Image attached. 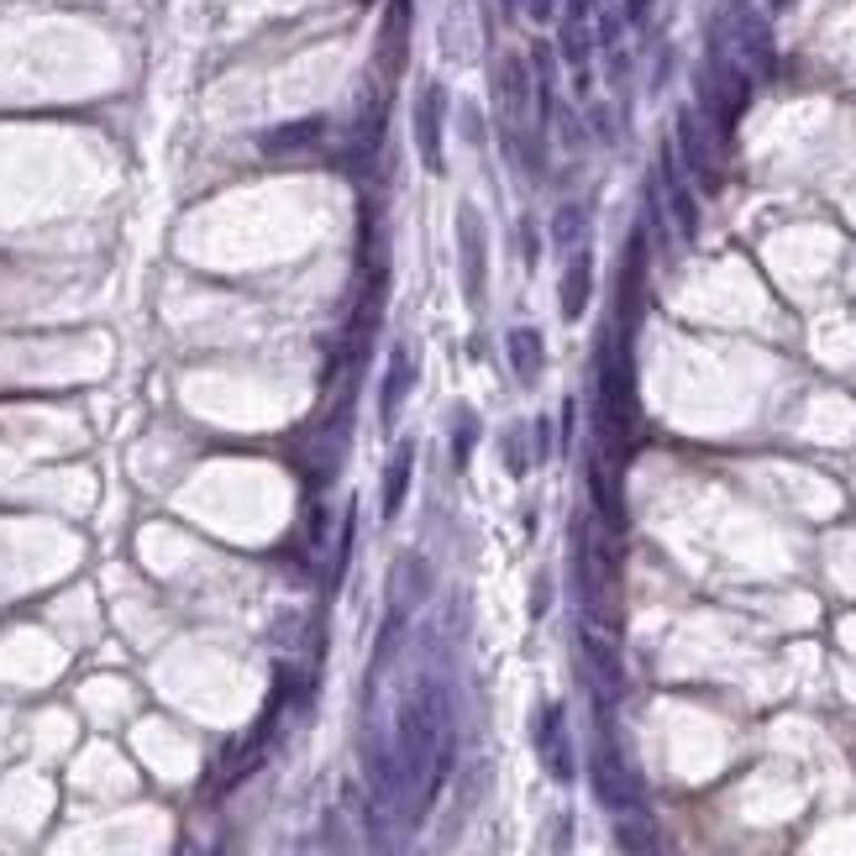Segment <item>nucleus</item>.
<instances>
[{
    "label": "nucleus",
    "mask_w": 856,
    "mask_h": 856,
    "mask_svg": "<svg viewBox=\"0 0 856 856\" xmlns=\"http://www.w3.org/2000/svg\"><path fill=\"white\" fill-rule=\"evenodd\" d=\"M211 856H226V852H221V846H211Z\"/></svg>",
    "instance_id": "obj_25"
},
{
    "label": "nucleus",
    "mask_w": 856,
    "mask_h": 856,
    "mask_svg": "<svg viewBox=\"0 0 856 856\" xmlns=\"http://www.w3.org/2000/svg\"><path fill=\"white\" fill-rule=\"evenodd\" d=\"M562 48H568V59H583V53H589V38L578 32L573 21H568V32H562Z\"/></svg>",
    "instance_id": "obj_22"
},
{
    "label": "nucleus",
    "mask_w": 856,
    "mask_h": 856,
    "mask_svg": "<svg viewBox=\"0 0 856 856\" xmlns=\"http://www.w3.org/2000/svg\"><path fill=\"white\" fill-rule=\"evenodd\" d=\"M416 379H420L416 347H410V342H395V347H389V368H384V384H379V426H384V431H395L399 405H405V395L416 389Z\"/></svg>",
    "instance_id": "obj_9"
},
{
    "label": "nucleus",
    "mask_w": 856,
    "mask_h": 856,
    "mask_svg": "<svg viewBox=\"0 0 856 856\" xmlns=\"http://www.w3.org/2000/svg\"><path fill=\"white\" fill-rule=\"evenodd\" d=\"M358 6H374V0H358Z\"/></svg>",
    "instance_id": "obj_26"
},
{
    "label": "nucleus",
    "mask_w": 856,
    "mask_h": 856,
    "mask_svg": "<svg viewBox=\"0 0 856 856\" xmlns=\"http://www.w3.org/2000/svg\"><path fill=\"white\" fill-rule=\"evenodd\" d=\"M589 295H594V253L589 247H578L573 258H568V268H562V320H578L583 310H589Z\"/></svg>",
    "instance_id": "obj_15"
},
{
    "label": "nucleus",
    "mask_w": 856,
    "mask_h": 856,
    "mask_svg": "<svg viewBox=\"0 0 856 856\" xmlns=\"http://www.w3.org/2000/svg\"><path fill=\"white\" fill-rule=\"evenodd\" d=\"M452 752H458L452 699H447L437 673H420L416 689L399 699V715H395V767H399V815H405V825H420L437 809L447 773H452Z\"/></svg>",
    "instance_id": "obj_1"
},
{
    "label": "nucleus",
    "mask_w": 856,
    "mask_h": 856,
    "mask_svg": "<svg viewBox=\"0 0 856 856\" xmlns=\"http://www.w3.org/2000/svg\"><path fill=\"white\" fill-rule=\"evenodd\" d=\"M662 174H668V205H673V216H677V232H683V237H699V205H694V195H689L683 174H677L673 153L662 159Z\"/></svg>",
    "instance_id": "obj_19"
},
{
    "label": "nucleus",
    "mask_w": 856,
    "mask_h": 856,
    "mask_svg": "<svg viewBox=\"0 0 856 856\" xmlns=\"http://www.w3.org/2000/svg\"><path fill=\"white\" fill-rule=\"evenodd\" d=\"M410 126H416V153H420V163H426V174H441V169H447V147H441V137H447V90H441L437 80L420 84Z\"/></svg>",
    "instance_id": "obj_6"
},
{
    "label": "nucleus",
    "mask_w": 856,
    "mask_h": 856,
    "mask_svg": "<svg viewBox=\"0 0 856 856\" xmlns=\"http://www.w3.org/2000/svg\"><path fill=\"white\" fill-rule=\"evenodd\" d=\"M537 752H541V767L552 783H573L578 762H573V741H568V715H562V704H541L537 715Z\"/></svg>",
    "instance_id": "obj_8"
},
{
    "label": "nucleus",
    "mask_w": 856,
    "mask_h": 856,
    "mask_svg": "<svg viewBox=\"0 0 856 856\" xmlns=\"http://www.w3.org/2000/svg\"><path fill=\"white\" fill-rule=\"evenodd\" d=\"M505 347H510V368H516V379L531 389V384L541 379V368H547V342H541V332L537 326H510Z\"/></svg>",
    "instance_id": "obj_16"
},
{
    "label": "nucleus",
    "mask_w": 856,
    "mask_h": 856,
    "mask_svg": "<svg viewBox=\"0 0 856 856\" xmlns=\"http://www.w3.org/2000/svg\"><path fill=\"white\" fill-rule=\"evenodd\" d=\"M537 458H547V452H552V420H537Z\"/></svg>",
    "instance_id": "obj_23"
},
{
    "label": "nucleus",
    "mask_w": 856,
    "mask_h": 856,
    "mask_svg": "<svg viewBox=\"0 0 856 856\" xmlns=\"http://www.w3.org/2000/svg\"><path fill=\"white\" fill-rule=\"evenodd\" d=\"M589 495H594V510H599V520H604V531H615L620 537V526H625V505H620V483L610 478L604 458L589 462Z\"/></svg>",
    "instance_id": "obj_18"
},
{
    "label": "nucleus",
    "mask_w": 856,
    "mask_h": 856,
    "mask_svg": "<svg viewBox=\"0 0 856 856\" xmlns=\"http://www.w3.org/2000/svg\"><path fill=\"white\" fill-rule=\"evenodd\" d=\"M495 90H499V105H505V116H520L526 111V100H531V69L520 53H505L495 69Z\"/></svg>",
    "instance_id": "obj_17"
},
{
    "label": "nucleus",
    "mask_w": 856,
    "mask_h": 856,
    "mask_svg": "<svg viewBox=\"0 0 856 856\" xmlns=\"http://www.w3.org/2000/svg\"><path fill=\"white\" fill-rule=\"evenodd\" d=\"M410 473H416V441L405 437V441H395V452H389L384 478H379V516L384 520H399L405 495H410Z\"/></svg>",
    "instance_id": "obj_12"
},
{
    "label": "nucleus",
    "mask_w": 856,
    "mask_h": 856,
    "mask_svg": "<svg viewBox=\"0 0 856 856\" xmlns=\"http://www.w3.org/2000/svg\"><path fill=\"white\" fill-rule=\"evenodd\" d=\"M431 594H437L431 558H426V552H399V558L389 562V610L410 620Z\"/></svg>",
    "instance_id": "obj_7"
},
{
    "label": "nucleus",
    "mask_w": 856,
    "mask_h": 856,
    "mask_svg": "<svg viewBox=\"0 0 856 856\" xmlns=\"http://www.w3.org/2000/svg\"><path fill=\"white\" fill-rule=\"evenodd\" d=\"M405 48H410V0H389L384 27H379V69H384V80H395V74H399Z\"/></svg>",
    "instance_id": "obj_14"
},
{
    "label": "nucleus",
    "mask_w": 856,
    "mask_h": 856,
    "mask_svg": "<svg viewBox=\"0 0 856 856\" xmlns=\"http://www.w3.org/2000/svg\"><path fill=\"white\" fill-rule=\"evenodd\" d=\"M531 17L547 21V17H552V0H531Z\"/></svg>",
    "instance_id": "obj_24"
},
{
    "label": "nucleus",
    "mask_w": 856,
    "mask_h": 856,
    "mask_svg": "<svg viewBox=\"0 0 856 856\" xmlns=\"http://www.w3.org/2000/svg\"><path fill=\"white\" fill-rule=\"evenodd\" d=\"M573 573H578V604L583 625L620 631V547L615 531H604L594 516L573 520Z\"/></svg>",
    "instance_id": "obj_2"
},
{
    "label": "nucleus",
    "mask_w": 856,
    "mask_h": 856,
    "mask_svg": "<svg viewBox=\"0 0 856 856\" xmlns=\"http://www.w3.org/2000/svg\"><path fill=\"white\" fill-rule=\"evenodd\" d=\"M473 437H478V420L468 416V410H458V441H452V452H458V468L468 462V452H473Z\"/></svg>",
    "instance_id": "obj_21"
},
{
    "label": "nucleus",
    "mask_w": 856,
    "mask_h": 856,
    "mask_svg": "<svg viewBox=\"0 0 856 856\" xmlns=\"http://www.w3.org/2000/svg\"><path fill=\"white\" fill-rule=\"evenodd\" d=\"M578 652H583V673H589V689L599 694V704H615L625 694V662H620L615 636L599 631V625H583L578 631Z\"/></svg>",
    "instance_id": "obj_5"
},
{
    "label": "nucleus",
    "mask_w": 856,
    "mask_h": 856,
    "mask_svg": "<svg viewBox=\"0 0 856 856\" xmlns=\"http://www.w3.org/2000/svg\"><path fill=\"white\" fill-rule=\"evenodd\" d=\"M583 221H589V216H583V205H562L558 221H552V237H558L562 247H573V242L583 237Z\"/></svg>",
    "instance_id": "obj_20"
},
{
    "label": "nucleus",
    "mask_w": 856,
    "mask_h": 856,
    "mask_svg": "<svg viewBox=\"0 0 856 856\" xmlns=\"http://www.w3.org/2000/svg\"><path fill=\"white\" fill-rule=\"evenodd\" d=\"M326 142V116H299V121H284V126H268L258 137V147L268 159H295V153H316Z\"/></svg>",
    "instance_id": "obj_11"
},
{
    "label": "nucleus",
    "mask_w": 856,
    "mask_h": 856,
    "mask_svg": "<svg viewBox=\"0 0 856 856\" xmlns=\"http://www.w3.org/2000/svg\"><path fill=\"white\" fill-rule=\"evenodd\" d=\"M677 153L689 163V174H694L704 190H715L720 184V169H715V142L704 132V121L694 111H677Z\"/></svg>",
    "instance_id": "obj_10"
},
{
    "label": "nucleus",
    "mask_w": 856,
    "mask_h": 856,
    "mask_svg": "<svg viewBox=\"0 0 856 856\" xmlns=\"http://www.w3.org/2000/svg\"><path fill=\"white\" fill-rule=\"evenodd\" d=\"M589 783H594V794L604 809H615V815H625V809H641V777L636 767L620 757L610 741H599L594 757H589Z\"/></svg>",
    "instance_id": "obj_4"
},
{
    "label": "nucleus",
    "mask_w": 856,
    "mask_h": 856,
    "mask_svg": "<svg viewBox=\"0 0 856 856\" xmlns=\"http://www.w3.org/2000/svg\"><path fill=\"white\" fill-rule=\"evenodd\" d=\"M615 852L620 856H662L668 852V836H662V825L646 809H625V815H615Z\"/></svg>",
    "instance_id": "obj_13"
},
{
    "label": "nucleus",
    "mask_w": 856,
    "mask_h": 856,
    "mask_svg": "<svg viewBox=\"0 0 856 856\" xmlns=\"http://www.w3.org/2000/svg\"><path fill=\"white\" fill-rule=\"evenodd\" d=\"M458 279L468 310H483V295H489V226H483L473 200L458 205Z\"/></svg>",
    "instance_id": "obj_3"
}]
</instances>
